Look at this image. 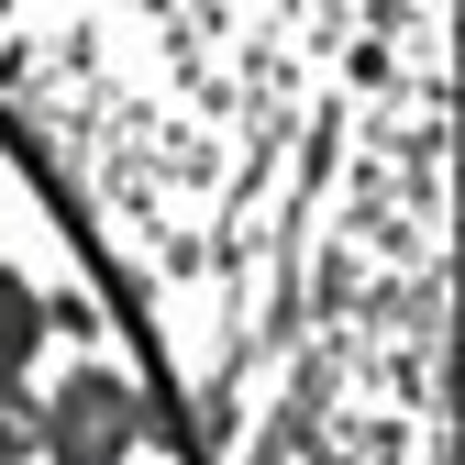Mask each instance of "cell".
Wrapping results in <instances>:
<instances>
[{"mask_svg": "<svg viewBox=\"0 0 465 465\" xmlns=\"http://www.w3.org/2000/svg\"><path fill=\"white\" fill-rule=\"evenodd\" d=\"M144 443V388L123 366H67L34 399V454L45 465H123Z\"/></svg>", "mask_w": 465, "mask_h": 465, "instance_id": "cell-1", "label": "cell"}, {"mask_svg": "<svg viewBox=\"0 0 465 465\" xmlns=\"http://www.w3.org/2000/svg\"><path fill=\"white\" fill-rule=\"evenodd\" d=\"M0 465H34V388H0Z\"/></svg>", "mask_w": 465, "mask_h": 465, "instance_id": "cell-3", "label": "cell"}, {"mask_svg": "<svg viewBox=\"0 0 465 465\" xmlns=\"http://www.w3.org/2000/svg\"><path fill=\"white\" fill-rule=\"evenodd\" d=\"M34 355H45V300H34V277L0 255V388H23Z\"/></svg>", "mask_w": 465, "mask_h": 465, "instance_id": "cell-2", "label": "cell"}]
</instances>
